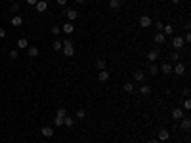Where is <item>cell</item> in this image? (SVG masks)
<instances>
[{
  "instance_id": "obj_25",
  "label": "cell",
  "mask_w": 191,
  "mask_h": 143,
  "mask_svg": "<svg viewBox=\"0 0 191 143\" xmlns=\"http://www.w3.org/2000/svg\"><path fill=\"white\" fill-rule=\"evenodd\" d=\"M52 48H54L55 52H59V50H63V42H61V40H55V42L52 44Z\"/></svg>"
},
{
  "instance_id": "obj_33",
  "label": "cell",
  "mask_w": 191,
  "mask_h": 143,
  "mask_svg": "<svg viewBox=\"0 0 191 143\" xmlns=\"http://www.w3.org/2000/svg\"><path fill=\"white\" fill-rule=\"evenodd\" d=\"M184 109H185V111H189V109H191V99H189V98L184 101Z\"/></svg>"
},
{
  "instance_id": "obj_14",
  "label": "cell",
  "mask_w": 191,
  "mask_h": 143,
  "mask_svg": "<svg viewBox=\"0 0 191 143\" xmlns=\"http://www.w3.org/2000/svg\"><path fill=\"white\" fill-rule=\"evenodd\" d=\"M134 80H136V82H143V80H145V73H143V71H136V73H134Z\"/></svg>"
},
{
  "instance_id": "obj_27",
  "label": "cell",
  "mask_w": 191,
  "mask_h": 143,
  "mask_svg": "<svg viewBox=\"0 0 191 143\" xmlns=\"http://www.w3.org/2000/svg\"><path fill=\"white\" fill-rule=\"evenodd\" d=\"M105 65H107V63H105V59H97V61H96V67L100 69V71L105 69Z\"/></svg>"
},
{
  "instance_id": "obj_24",
  "label": "cell",
  "mask_w": 191,
  "mask_h": 143,
  "mask_svg": "<svg viewBox=\"0 0 191 143\" xmlns=\"http://www.w3.org/2000/svg\"><path fill=\"white\" fill-rule=\"evenodd\" d=\"M63 124L67 126V128H71V126L75 124V118H73V116H65V118H63Z\"/></svg>"
},
{
  "instance_id": "obj_37",
  "label": "cell",
  "mask_w": 191,
  "mask_h": 143,
  "mask_svg": "<svg viewBox=\"0 0 191 143\" xmlns=\"http://www.w3.org/2000/svg\"><path fill=\"white\" fill-rule=\"evenodd\" d=\"M19 10V4L17 2H12V12H17Z\"/></svg>"
},
{
  "instance_id": "obj_17",
  "label": "cell",
  "mask_w": 191,
  "mask_h": 143,
  "mask_svg": "<svg viewBox=\"0 0 191 143\" xmlns=\"http://www.w3.org/2000/svg\"><path fill=\"white\" fill-rule=\"evenodd\" d=\"M27 55H29V57H38V48H37V46L27 48Z\"/></svg>"
},
{
  "instance_id": "obj_23",
  "label": "cell",
  "mask_w": 191,
  "mask_h": 143,
  "mask_svg": "<svg viewBox=\"0 0 191 143\" xmlns=\"http://www.w3.org/2000/svg\"><path fill=\"white\" fill-rule=\"evenodd\" d=\"M55 116H58V118H65V116H67V111H65V107H59V109L55 111Z\"/></svg>"
},
{
  "instance_id": "obj_19",
  "label": "cell",
  "mask_w": 191,
  "mask_h": 143,
  "mask_svg": "<svg viewBox=\"0 0 191 143\" xmlns=\"http://www.w3.org/2000/svg\"><path fill=\"white\" fill-rule=\"evenodd\" d=\"M121 6H122L121 0H109V8L111 10H121Z\"/></svg>"
},
{
  "instance_id": "obj_10",
  "label": "cell",
  "mask_w": 191,
  "mask_h": 143,
  "mask_svg": "<svg viewBox=\"0 0 191 143\" xmlns=\"http://www.w3.org/2000/svg\"><path fill=\"white\" fill-rule=\"evenodd\" d=\"M172 118H174V120H182V118H184V111L180 109V107H176V109L172 111Z\"/></svg>"
},
{
  "instance_id": "obj_41",
  "label": "cell",
  "mask_w": 191,
  "mask_h": 143,
  "mask_svg": "<svg viewBox=\"0 0 191 143\" xmlns=\"http://www.w3.org/2000/svg\"><path fill=\"white\" fill-rule=\"evenodd\" d=\"M147 143H161V141H159V139H149Z\"/></svg>"
},
{
  "instance_id": "obj_15",
  "label": "cell",
  "mask_w": 191,
  "mask_h": 143,
  "mask_svg": "<svg viewBox=\"0 0 191 143\" xmlns=\"http://www.w3.org/2000/svg\"><path fill=\"white\" fill-rule=\"evenodd\" d=\"M40 134H42L44 137H52V136H54V128H50V126H44V128L40 130Z\"/></svg>"
},
{
  "instance_id": "obj_9",
  "label": "cell",
  "mask_w": 191,
  "mask_h": 143,
  "mask_svg": "<svg viewBox=\"0 0 191 143\" xmlns=\"http://www.w3.org/2000/svg\"><path fill=\"white\" fill-rule=\"evenodd\" d=\"M65 15H67L69 21H75V19L79 17V12H76V10H65Z\"/></svg>"
},
{
  "instance_id": "obj_45",
  "label": "cell",
  "mask_w": 191,
  "mask_h": 143,
  "mask_svg": "<svg viewBox=\"0 0 191 143\" xmlns=\"http://www.w3.org/2000/svg\"><path fill=\"white\" fill-rule=\"evenodd\" d=\"M161 143H166V141H161Z\"/></svg>"
},
{
  "instance_id": "obj_39",
  "label": "cell",
  "mask_w": 191,
  "mask_h": 143,
  "mask_svg": "<svg viewBox=\"0 0 191 143\" xmlns=\"http://www.w3.org/2000/svg\"><path fill=\"white\" fill-rule=\"evenodd\" d=\"M58 4L59 6H67V0H58Z\"/></svg>"
},
{
  "instance_id": "obj_29",
  "label": "cell",
  "mask_w": 191,
  "mask_h": 143,
  "mask_svg": "<svg viewBox=\"0 0 191 143\" xmlns=\"http://www.w3.org/2000/svg\"><path fill=\"white\" fill-rule=\"evenodd\" d=\"M153 25H155V29H157L159 33H163V27H164V23H163V21H155Z\"/></svg>"
},
{
  "instance_id": "obj_31",
  "label": "cell",
  "mask_w": 191,
  "mask_h": 143,
  "mask_svg": "<svg viewBox=\"0 0 191 143\" xmlns=\"http://www.w3.org/2000/svg\"><path fill=\"white\" fill-rule=\"evenodd\" d=\"M170 59H172V61H178V59H180V54H178V50H174V52L170 54Z\"/></svg>"
},
{
  "instance_id": "obj_12",
  "label": "cell",
  "mask_w": 191,
  "mask_h": 143,
  "mask_svg": "<svg viewBox=\"0 0 191 143\" xmlns=\"http://www.w3.org/2000/svg\"><path fill=\"white\" fill-rule=\"evenodd\" d=\"M163 34H164V36H172V34H174V25H164V27H163Z\"/></svg>"
},
{
  "instance_id": "obj_38",
  "label": "cell",
  "mask_w": 191,
  "mask_h": 143,
  "mask_svg": "<svg viewBox=\"0 0 191 143\" xmlns=\"http://www.w3.org/2000/svg\"><path fill=\"white\" fill-rule=\"evenodd\" d=\"M4 36H6V31H4L2 27H0V38H4Z\"/></svg>"
},
{
  "instance_id": "obj_8",
  "label": "cell",
  "mask_w": 191,
  "mask_h": 143,
  "mask_svg": "<svg viewBox=\"0 0 191 143\" xmlns=\"http://www.w3.org/2000/svg\"><path fill=\"white\" fill-rule=\"evenodd\" d=\"M97 80H100V82H107V80H109V71H100V73H97Z\"/></svg>"
},
{
  "instance_id": "obj_13",
  "label": "cell",
  "mask_w": 191,
  "mask_h": 143,
  "mask_svg": "<svg viewBox=\"0 0 191 143\" xmlns=\"http://www.w3.org/2000/svg\"><path fill=\"white\" fill-rule=\"evenodd\" d=\"M180 126H182V130H184V132H189V130H191V120H189V118H182Z\"/></svg>"
},
{
  "instance_id": "obj_22",
  "label": "cell",
  "mask_w": 191,
  "mask_h": 143,
  "mask_svg": "<svg viewBox=\"0 0 191 143\" xmlns=\"http://www.w3.org/2000/svg\"><path fill=\"white\" fill-rule=\"evenodd\" d=\"M17 50H27V38H19L17 40Z\"/></svg>"
},
{
  "instance_id": "obj_44",
  "label": "cell",
  "mask_w": 191,
  "mask_h": 143,
  "mask_svg": "<svg viewBox=\"0 0 191 143\" xmlns=\"http://www.w3.org/2000/svg\"><path fill=\"white\" fill-rule=\"evenodd\" d=\"M46 2H52V0H46Z\"/></svg>"
},
{
  "instance_id": "obj_5",
  "label": "cell",
  "mask_w": 191,
  "mask_h": 143,
  "mask_svg": "<svg viewBox=\"0 0 191 143\" xmlns=\"http://www.w3.org/2000/svg\"><path fill=\"white\" fill-rule=\"evenodd\" d=\"M34 10H37V12H46V10H48V2H46V0H38V2L34 4Z\"/></svg>"
},
{
  "instance_id": "obj_42",
  "label": "cell",
  "mask_w": 191,
  "mask_h": 143,
  "mask_svg": "<svg viewBox=\"0 0 191 143\" xmlns=\"http://www.w3.org/2000/svg\"><path fill=\"white\" fill-rule=\"evenodd\" d=\"M180 2H182V0H172V4H180Z\"/></svg>"
},
{
  "instance_id": "obj_7",
  "label": "cell",
  "mask_w": 191,
  "mask_h": 143,
  "mask_svg": "<svg viewBox=\"0 0 191 143\" xmlns=\"http://www.w3.org/2000/svg\"><path fill=\"white\" fill-rule=\"evenodd\" d=\"M153 42L159 44V46H163L164 42H166V36H164L163 33H157V34H155V38H153Z\"/></svg>"
},
{
  "instance_id": "obj_18",
  "label": "cell",
  "mask_w": 191,
  "mask_h": 143,
  "mask_svg": "<svg viewBox=\"0 0 191 143\" xmlns=\"http://www.w3.org/2000/svg\"><path fill=\"white\" fill-rule=\"evenodd\" d=\"M12 25H13V27H21V25H23V17L13 15V17H12Z\"/></svg>"
},
{
  "instance_id": "obj_2",
  "label": "cell",
  "mask_w": 191,
  "mask_h": 143,
  "mask_svg": "<svg viewBox=\"0 0 191 143\" xmlns=\"http://www.w3.org/2000/svg\"><path fill=\"white\" fill-rule=\"evenodd\" d=\"M170 44H172V48H174V50H182L185 42H184V38H182V36H172Z\"/></svg>"
},
{
  "instance_id": "obj_6",
  "label": "cell",
  "mask_w": 191,
  "mask_h": 143,
  "mask_svg": "<svg viewBox=\"0 0 191 143\" xmlns=\"http://www.w3.org/2000/svg\"><path fill=\"white\" fill-rule=\"evenodd\" d=\"M61 31H63L65 34H73V31H75V27H73V23H71V21H67L65 25H61Z\"/></svg>"
},
{
  "instance_id": "obj_20",
  "label": "cell",
  "mask_w": 191,
  "mask_h": 143,
  "mask_svg": "<svg viewBox=\"0 0 191 143\" xmlns=\"http://www.w3.org/2000/svg\"><path fill=\"white\" fill-rule=\"evenodd\" d=\"M161 71H163L164 74H170V73H172V65H170V63H163L161 65Z\"/></svg>"
},
{
  "instance_id": "obj_30",
  "label": "cell",
  "mask_w": 191,
  "mask_h": 143,
  "mask_svg": "<svg viewBox=\"0 0 191 143\" xmlns=\"http://www.w3.org/2000/svg\"><path fill=\"white\" fill-rule=\"evenodd\" d=\"M75 116H76V118H84V116H86V111H84V109H79Z\"/></svg>"
},
{
  "instance_id": "obj_4",
  "label": "cell",
  "mask_w": 191,
  "mask_h": 143,
  "mask_svg": "<svg viewBox=\"0 0 191 143\" xmlns=\"http://www.w3.org/2000/svg\"><path fill=\"white\" fill-rule=\"evenodd\" d=\"M157 136H159V137H157L159 141H168V137H170V134H168V130H166V128H161Z\"/></svg>"
},
{
  "instance_id": "obj_16",
  "label": "cell",
  "mask_w": 191,
  "mask_h": 143,
  "mask_svg": "<svg viewBox=\"0 0 191 143\" xmlns=\"http://www.w3.org/2000/svg\"><path fill=\"white\" fill-rule=\"evenodd\" d=\"M172 73H176V74H184V73H185V65H184V63H178L176 67H172Z\"/></svg>"
},
{
  "instance_id": "obj_21",
  "label": "cell",
  "mask_w": 191,
  "mask_h": 143,
  "mask_svg": "<svg viewBox=\"0 0 191 143\" xmlns=\"http://www.w3.org/2000/svg\"><path fill=\"white\" fill-rule=\"evenodd\" d=\"M140 94H142V95H149V94H151V88H149L147 84H142V86H140Z\"/></svg>"
},
{
  "instance_id": "obj_40",
  "label": "cell",
  "mask_w": 191,
  "mask_h": 143,
  "mask_svg": "<svg viewBox=\"0 0 191 143\" xmlns=\"http://www.w3.org/2000/svg\"><path fill=\"white\" fill-rule=\"evenodd\" d=\"M37 2H38V0H27V4H31V6H34Z\"/></svg>"
},
{
  "instance_id": "obj_35",
  "label": "cell",
  "mask_w": 191,
  "mask_h": 143,
  "mask_svg": "<svg viewBox=\"0 0 191 143\" xmlns=\"http://www.w3.org/2000/svg\"><path fill=\"white\" fill-rule=\"evenodd\" d=\"M52 33H54V34H59V33H61V27H58V25H55V27H52Z\"/></svg>"
},
{
  "instance_id": "obj_1",
  "label": "cell",
  "mask_w": 191,
  "mask_h": 143,
  "mask_svg": "<svg viewBox=\"0 0 191 143\" xmlns=\"http://www.w3.org/2000/svg\"><path fill=\"white\" fill-rule=\"evenodd\" d=\"M63 42V55H67V57H71V55L75 54V46H73V40L71 38H65L61 40Z\"/></svg>"
},
{
  "instance_id": "obj_26",
  "label": "cell",
  "mask_w": 191,
  "mask_h": 143,
  "mask_svg": "<svg viewBox=\"0 0 191 143\" xmlns=\"http://www.w3.org/2000/svg\"><path fill=\"white\" fill-rule=\"evenodd\" d=\"M122 88H124L126 94H132V92H134V84H132V82H126L124 86H122Z\"/></svg>"
},
{
  "instance_id": "obj_34",
  "label": "cell",
  "mask_w": 191,
  "mask_h": 143,
  "mask_svg": "<svg viewBox=\"0 0 191 143\" xmlns=\"http://www.w3.org/2000/svg\"><path fill=\"white\" fill-rule=\"evenodd\" d=\"M54 124H55V126H63V118H58V116H55V118H54Z\"/></svg>"
},
{
  "instance_id": "obj_32",
  "label": "cell",
  "mask_w": 191,
  "mask_h": 143,
  "mask_svg": "<svg viewBox=\"0 0 191 143\" xmlns=\"http://www.w3.org/2000/svg\"><path fill=\"white\" fill-rule=\"evenodd\" d=\"M10 57H12V59H17V57H19V52H17V50H10Z\"/></svg>"
},
{
  "instance_id": "obj_36",
  "label": "cell",
  "mask_w": 191,
  "mask_h": 143,
  "mask_svg": "<svg viewBox=\"0 0 191 143\" xmlns=\"http://www.w3.org/2000/svg\"><path fill=\"white\" fill-rule=\"evenodd\" d=\"M184 42H191V34H189V31L185 33V36H184Z\"/></svg>"
},
{
  "instance_id": "obj_28",
  "label": "cell",
  "mask_w": 191,
  "mask_h": 143,
  "mask_svg": "<svg viewBox=\"0 0 191 143\" xmlns=\"http://www.w3.org/2000/svg\"><path fill=\"white\" fill-rule=\"evenodd\" d=\"M149 74H151V76L159 74V67H157V65H151V67H149Z\"/></svg>"
},
{
  "instance_id": "obj_3",
  "label": "cell",
  "mask_w": 191,
  "mask_h": 143,
  "mask_svg": "<svg viewBox=\"0 0 191 143\" xmlns=\"http://www.w3.org/2000/svg\"><path fill=\"white\" fill-rule=\"evenodd\" d=\"M151 25H153V19L151 17H149V15H142V17H140V27H151Z\"/></svg>"
},
{
  "instance_id": "obj_43",
  "label": "cell",
  "mask_w": 191,
  "mask_h": 143,
  "mask_svg": "<svg viewBox=\"0 0 191 143\" xmlns=\"http://www.w3.org/2000/svg\"><path fill=\"white\" fill-rule=\"evenodd\" d=\"M76 2H79V4H84V2H86V0H76Z\"/></svg>"
},
{
  "instance_id": "obj_11",
  "label": "cell",
  "mask_w": 191,
  "mask_h": 143,
  "mask_svg": "<svg viewBox=\"0 0 191 143\" xmlns=\"http://www.w3.org/2000/svg\"><path fill=\"white\" fill-rule=\"evenodd\" d=\"M159 59V50H151V52H147V61H157Z\"/></svg>"
}]
</instances>
